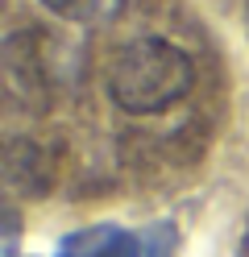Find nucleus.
Segmentation results:
<instances>
[{"mask_svg": "<svg viewBox=\"0 0 249 257\" xmlns=\"http://www.w3.org/2000/svg\"><path fill=\"white\" fill-rule=\"evenodd\" d=\"M195 83V62L166 38H133L108 62V95L129 116H158Z\"/></svg>", "mask_w": 249, "mask_h": 257, "instance_id": "obj_1", "label": "nucleus"}, {"mask_svg": "<svg viewBox=\"0 0 249 257\" xmlns=\"http://www.w3.org/2000/svg\"><path fill=\"white\" fill-rule=\"evenodd\" d=\"M42 5L75 25H108L129 9V0H42Z\"/></svg>", "mask_w": 249, "mask_h": 257, "instance_id": "obj_2", "label": "nucleus"}]
</instances>
